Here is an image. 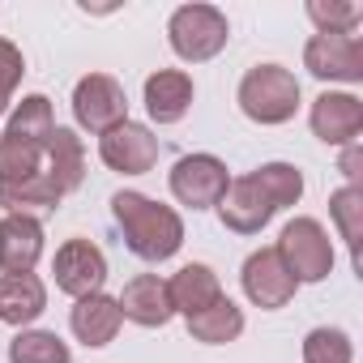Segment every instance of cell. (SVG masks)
I'll return each instance as SVG.
<instances>
[{
  "instance_id": "4316f807",
  "label": "cell",
  "mask_w": 363,
  "mask_h": 363,
  "mask_svg": "<svg viewBox=\"0 0 363 363\" xmlns=\"http://www.w3.org/2000/svg\"><path fill=\"white\" fill-rule=\"evenodd\" d=\"M308 18L316 22V35H354V26H359V18H363V9L359 5H350V0H308Z\"/></svg>"
},
{
  "instance_id": "2e32d148",
  "label": "cell",
  "mask_w": 363,
  "mask_h": 363,
  "mask_svg": "<svg viewBox=\"0 0 363 363\" xmlns=\"http://www.w3.org/2000/svg\"><path fill=\"white\" fill-rule=\"evenodd\" d=\"M167 291H171V308L179 312V316H197V312H206L210 303H218L223 299V282H218V274L210 269V265H201V261H193V265H184L171 282H167Z\"/></svg>"
},
{
  "instance_id": "4fadbf2b",
  "label": "cell",
  "mask_w": 363,
  "mask_h": 363,
  "mask_svg": "<svg viewBox=\"0 0 363 363\" xmlns=\"http://www.w3.org/2000/svg\"><path fill=\"white\" fill-rule=\"evenodd\" d=\"M116 303H120V316L133 320V325H141V329H162L175 316L167 278H158V274H137L133 282H124V291H120Z\"/></svg>"
},
{
  "instance_id": "603a6c76",
  "label": "cell",
  "mask_w": 363,
  "mask_h": 363,
  "mask_svg": "<svg viewBox=\"0 0 363 363\" xmlns=\"http://www.w3.org/2000/svg\"><path fill=\"white\" fill-rule=\"evenodd\" d=\"M248 175L257 179V189L269 197L274 210L299 206V197H303V175H299V167H291V162H265V167H257V171H248Z\"/></svg>"
},
{
  "instance_id": "83f0119b",
  "label": "cell",
  "mask_w": 363,
  "mask_h": 363,
  "mask_svg": "<svg viewBox=\"0 0 363 363\" xmlns=\"http://www.w3.org/2000/svg\"><path fill=\"white\" fill-rule=\"evenodd\" d=\"M354 346L342 329H312L303 337V363H350Z\"/></svg>"
},
{
  "instance_id": "d4e9b609",
  "label": "cell",
  "mask_w": 363,
  "mask_h": 363,
  "mask_svg": "<svg viewBox=\"0 0 363 363\" xmlns=\"http://www.w3.org/2000/svg\"><path fill=\"white\" fill-rule=\"evenodd\" d=\"M329 214H333V223H337V231H342V240H346V248H350V261H354V269H359V235H363V189H337L333 197H329Z\"/></svg>"
},
{
  "instance_id": "5b68a950",
  "label": "cell",
  "mask_w": 363,
  "mask_h": 363,
  "mask_svg": "<svg viewBox=\"0 0 363 363\" xmlns=\"http://www.w3.org/2000/svg\"><path fill=\"white\" fill-rule=\"evenodd\" d=\"M231 184V175H227V162L214 158V154H184L175 167H171V193L179 206H189V210H210L223 201Z\"/></svg>"
},
{
  "instance_id": "6da1fadb",
  "label": "cell",
  "mask_w": 363,
  "mask_h": 363,
  "mask_svg": "<svg viewBox=\"0 0 363 363\" xmlns=\"http://www.w3.org/2000/svg\"><path fill=\"white\" fill-rule=\"evenodd\" d=\"M111 214H116V227L124 231V244L141 261H167L184 244V223H179V214L162 201H150L145 193H128V189L116 193Z\"/></svg>"
},
{
  "instance_id": "7a4b0ae2",
  "label": "cell",
  "mask_w": 363,
  "mask_h": 363,
  "mask_svg": "<svg viewBox=\"0 0 363 363\" xmlns=\"http://www.w3.org/2000/svg\"><path fill=\"white\" fill-rule=\"evenodd\" d=\"M240 111L252 124H286L299 111V82L282 65H257L240 82Z\"/></svg>"
},
{
  "instance_id": "9a60e30c",
  "label": "cell",
  "mask_w": 363,
  "mask_h": 363,
  "mask_svg": "<svg viewBox=\"0 0 363 363\" xmlns=\"http://www.w3.org/2000/svg\"><path fill=\"white\" fill-rule=\"evenodd\" d=\"M193 77L184 69H158L145 77V111L154 124H175L193 107Z\"/></svg>"
},
{
  "instance_id": "9c48e42d",
  "label": "cell",
  "mask_w": 363,
  "mask_h": 363,
  "mask_svg": "<svg viewBox=\"0 0 363 363\" xmlns=\"http://www.w3.org/2000/svg\"><path fill=\"white\" fill-rule=\"evenodd\" d=\"M99 158L120 175H145L158 162V137L145 124L124 120V124H116L99 137Z\"/></svg>"
},
{
  "instance_id": "484cf974",
  "label": "cell",
  "mask_w": 363,
  "mask_h": 363,
  "mask_svg": "<svg viewBox=\"0 0 363 363\" xmlns=\"http://www.w3.org/2000/svg\"><path fill=\"white\" fill-rule=\"evenodd\" d=\"M39 171H43V150L39 145L0 137V184H22V179H30Z\"/></svg>"
},
{
  "instance_id": "7c38bea8",
  "label": "cell",
  "mask_w": 363,
  "mask_h": 363,
  "mask_svg": "<svg viewBox=\"0 0 363 363\" xmlns=\"http://www.w3.org/2000/svg\"><path fill=\"white\" fill-rule=\"evenodd\" d=\"M218 214H223V227H227V231H235V235H257V231H265V223H269L278 210H274L269 197L257 189L252 175H240V179H231V184H227V193H223V201H218Z\"/></svg>"
},
{
  "instance_id": "8fae6325",
  "label": "cell",
  "mask_w": 363,
  "mask_h": 363,
  "mask_svg": "<svg viewBox=\"0 0 363 363\" xmlns=\"http://www.w3.org/2000/svg\"><path fill=\"white\" fill-rule=\"evenodd\" d=\"M312 133L325 141V145H359V133H363V103L354 94H342V90H325L316 103H312V116H308Z\"/></svg>"
},
{
  "instance_id": "cb8c5ba5",
  "label": "cell",
  "mask_w": 363,
  "mask_h": 363,
  "mask_svg": "<svg viewBox=\"0 0 363 363\" xmlns=\"http://www.w3.org/2000/svg\"><path fill=\"white\" fill-rule=\"evenodd\" d=\"M69 346L65 337H56L52 329H22L9 342V363H69Z\"/></svg>"
},
{
  "instance_id": "ba28073f",
  "label": "cell",
  "mask_w": 363,
  "mask_h": 363,
  "mask_svg": "<svg viewBox=\"0 0 363 363\" xmlns=\"http://www.w3.org/2000/svg\"><path fill=\"white\" fill-rule=\"evenodd\" d=\"M303 65L320 82H363V39L359 35H312Z\"/></svg>"
},
{
  "instance_id": "52a82bcc",
  "label": "cell",
  "mask_w": 363,
  "mask_h": 363,
  "mask_svg": "<svg viewBox=\"0 0 363 363\" xmlns=\"http://www.w3.org/2000/svg\"><path fill=\"white\" fill-rule=\"evenodd\" d=\"M52 274H56V286L73 299H86L94 291H103L107 282V257L99 244L90 240H69L56 248V261H52Z\"/></svg>"
},
{
  "instance_id": "d6986e66",
  "label": "cell",
  "mask_w": 363,
  "mask_h": 363,
  "mask_svg": "<svg viewBox=\"0 0 363 363\" xmlns=\"http://www.w3.org/2000/svg\"><path fill=\"white\" fill-rule=\"evenodd\" d=\"M120 303L111 299V295H103V291H94V295H86V299H77V308H73V316H69V325H73V333H77V342H86V346H107L116 333H120Z\"/></svg>"
},
{
  "instance_id": "30bf717a",
  "label": "cell",
  "mask_w": 363,
  "mask_h": 363,
  "mask_svg": "<svg viewBox=\"0 0 363 363\" xmlns=\"http://www.w3.org/2000/svg\"><path fill=\"white\" fill-rule=\"evenodd\" d=\"M244 295L257 303V308H265V312H274V308H286L291 299H295V291H299V282L291 278V269L282 265V257H278V248H257L248 261H244Z\"/></svg>"
},
{
  "instance_id": "7402d4cb",
  "label": "cell",
  "mask_w": 363,
  "mask_h": 363,
  "mask_svg": "<svg viewBox=\"0 0 363 363\" xmlns=\"http://www.w3.org/2000/svg\"><path fill=\"white\" fill-rule=\"evenodd\" d=\"M189 333L197 337V342H206V346H223V342H235L240 333H244V312L223 295L218 303H210L206 312H197V316H189Z\"/></svg>"
},
{
  "instance_id": "f1b7e54d",
  "label": "cell",
  "mask_w": 363,
  "mask_h": 363,
  "mask_svg": "<svg viewBox=\"0 0 363 363\" xmlns=\"http://www.w3.org/2000/svg\"><path fill=\"white\" fill-rule=\"evenodd\" d=\"M22 73H26V60H22V52H18L9 39H0V116L9 111V103H13V90H18V82H22Z\"/></svg>"
},
{
  "instance_id": "3957f363",
  "label": "cell",
  "mask_w": 363,
  "mask_h": 363,
  "mask_svg": "<svg viewBox=\"0 0 363 363\" xmlns=\"http://www.w3.org/2000/svg\"><path fill=\"white\" fill-rule=\"evenodd\" d=\"M167 39H171V52L189 65H201V60H214L227 39H231V22L223 9L214 5H179L167 22Z\"/></svg>"
},
{
  "instance_id": "ac0fdd59",
  "label": "cell",
  "mask_w": 363,
  "mask_h": 363,
  "mask_svg": "<svg viewBox=\"0 0 363 363\" xmlns=\"http://www.w3.org/2000/svg\"><path fill=\"white\" fill-rule=\"evenodd\" d=\"M43 171L56 179V189L60 193H73V189H82V179H86V150H82V137L73 133V128H52V137H48V145H43Z\"/></svg>"
},
{
  "instance_id": "44dd1931",
  "label": "cell",
  "mask_w": 363,
  "mask_h": 363,
  "mask_svg": "<svg viewBox=\"0 0 363 363\" xmlns=\"http://www.w3.org/2000/svg\"><path fill=\"white\" fill-rule=\"evenodd\" d=\"M60 201H65V193L56 189V179L48 171L22 179V184H0V206L9 214H30L35 218V210H56Z\"/></svg>"
},
{
  "instance_id": "ffe728a7",
  "label": "cell",
  "mask_w": 363,
  "mask_h": 363,
  "mask_svg": "<svg viewBox=\"0 0 363 363\" xmlns=\"http://www.w3.org/2000/svg\"><path fill=\"white\" fill-rule=\"evenodd\" d=\"M52 128H56V120H52V103L43 99V94H26L13 111H9V124H5V133L0 137H9V141H26V145H48V137H52Z\"/></svg>"
},
{
  "instance_id": "8992f818",
  "label": "cell",
  "mask_w": 363,
  "mask_h": 363,
  "mask_svg": "<svg viewBox=\"0 0 363 363\" xmlns=\"http://www.w3.org/2000/svg\"><path fill=\"white\" fill-rule=\"evenodd\" d=\"M73 116H77L82 128H90V133L103 137L107 128H116V124L128 120L124 86H120L116 77H107V73H90V77H82L77 90H73Z\"/></svg>"
},
{
  "instance_id": "5bb4252c",
  "label": "cell",
  "mask_w": 363,
  "mask_h": 363,
  "mask_svg": "<svg viewBox=\"0 0 363 363\" xmlns=\"http://www.w3.org/2000/svg\"><path fill=\"white\" fill-rule=\"evenodd\" d=\"M43 257V223L30 214L0 218V269L5 274H35Z\"/></svg>"
},
{
  "instance_id": "f546056e",
  "label": "cell",
  "mask_w": 363,
  "mask_h": 363,
  "mask_svg": "<svg viewBox=\"0 0 363 363\" xmlns=\"http://www.w3.org/2000/svg\"><path fill=\"white\" fill-rule=\"evenodd\" d=\"M342 171H346V179H350V189H359V145H346V154H342Z\"/></svg>"
},
{
  "instance_id": "277c9868",
  "label": "cell",
  "mask_w": 363,
  "mask_h": 363,
  "mask_svg": "<svg viewBox=\"0 0 363 363\" xmlns=\"http://www.w3.org/2000/svg\"><path fill=\"white\" fill-rule=\"evenodd\" d=\"M278 257L295 282H325L333 274V240L316 218H291L278 235Z\"/></svg>"
},
{
  "instance_id": "e0dca14e",
  "label": "cell",
  "mask_w": 363,
  "mask_h": 363,
  "mask_svg": "<svg viewBox=\"0 0 363 363\" xmlns=\"http://www.w3.org/2000/svg\"><path fill=\"white\" fill-rule=\"evenodd\" d=\"M48 312V286L35 274H5L0 278V320L26 329Z\"/></svg>"
}]
</instances>
